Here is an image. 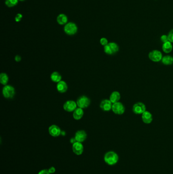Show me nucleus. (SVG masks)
<instances>
[{
  "mask_svg": "<svg viewBox=\"0 0 173 174\" xmlns=\"http://www.w3.org/2000/svg\"><path fill=\"white\" fill-rule=\"evenodd\" d=\"M48 170L50 174H53L56 172V168H54V166H51Z\"/></svg>",
  "mask_w": 173,
  "mask_h": 174,
  "instance_id": "29",
  "label": "nucleus"
},
{
  "mask_svg": "<svg viewBox=\"0 0 173 174\" xmlns=\"http://www.w3.org/2000/svg\"><path fill=\"white\" fill-rule=\"evenodd\" d=\"M50 134L53 137H57L61 134V130L59 126L56 125H53L50 126L48 129Z\"/></svg>",
  "mask_w": 173,
  "mask_h": 174,
  "instance_id": "12",
  "label": "nucleus"
},
{
  "mask_svg": "<svg viewBox=\"0 0 173 174\" xmlns=\"http://www.w3.org/2000/svg\"><path fill=\"white\" fill-rule=\"evenodd\" d=\"M120 94L118 91H114L112 93L110 96V100L112 103L119 102L120 99Z\"/></svg>",
  "mask_w": 173,
  "mask_h": 174,
  "instance_id": "17",
  "label": "nucleus"
},
{
  "mask_svg": "<svg viewBox=\"0 0 173 174\" xmlns=\"http://www.w3.org/2000/svg\"><path fill=\"white\" fill-rule=\"evenodd\" d=\"M142 119L144 123L149 124L153 121V117L151 113L146 110L144 113L142 114Z\"/></svg>",
  "mask_w": 173,
  "mask_h": 174,
  "instance_id": "14",
  "label": "nucleus"
},
{
  "mask_svg": "<svg viewBox=\"0 0 173 174\" xmlns=\"http://www.w3.org/2000/svg\"><path fill=\"white\" fill-rule=\"evenodd\" d=\"M72 150L73 152L77 155H81L83 152L84 147L82 143L76 142L73 144L72 146Z\"/></svg>",
  "mask_w": 173,
  "mask_h": 174,
  "instance_id": "10",
  "label": "nucleus"
},
{
  "mask_svg": "<svg viewBox=\"0 0 173 174\" xmlns=\"http://www.w3.org/2000/svg\"><path fill=\"white\" fill-rule=\"evenodd\" d=\"M22 15L20 13H18V14H16L15 17V20L16 22H19L22 20Z\"/></svg>",
  "mask_w": 173,
  "mask_h": 174,
  "instance_id": "26",
  "label": "nucleus"
},
{
  "mask_svg": "<svg viewBox=\"0 0 173 174\" xmlns=\"http://www.w3.org/2000/svg\"><path fill=\"white\" fill-rule=\"evenodd\" d=\"M161 40L163 42V44L168 42V41H168V35H163L161 36Z\"/></svg>",
  "mask_w": 173,
  "mask_h": 174,
  "instance_id": "27",
  "label": "nucleus"
},
{
  "mask_svg": "<svg viewBox=\"0 0 173 174\" xmlns=\"http://www.w3.org/2000/svg\"><path fill=\"white\" fill-rule=\"evenodd\" d=\"M162 49V50L166 54L171 53L173 50V45L171 44V42L168 41L163 44Z\"/></svg>",
  "mask_w": 173,
  "mask_h": 174,
  "instance_id": "18",
  "label": "nucleus"
},
{
  "mask_svg": "<svg viewBox=\"0 0 173 174\" xmlns=\"http://www.w3.org/2000/svg\"><path fill=\"white\" fill-rule=\"evenodd\" d=\"M57 22L59 25H63L67 23L68 22V17L65 14H59L56 19Z\"/></svg>",
  "mask_w": 173,
  "mask_h": 174,
  "instance_id": "19",
  "label": "nucleus"
},
{
  "mask_svg": "<svg viewBox=\"0 0 173 174\" xmlns=\"http://www.w3.org/2000/svg\"><path fill=\"white\" fill-rule=\"evenodd\" d=\"M70 141H71V143L72 144H74L75 143L77 142L76 139H75V137H74V138H72L71 139V140H70Z\"/></svg>",
  "mask_w": 173,
  "mask_h": 174,
  "instance_id": "31",
  "label": "nucleus"
},
{
  "mask_svg": "<svg viewBox=\"0 0 173 174\" xmlns=\"http://www.w3.org/2000/svg\"><path fill=\"white\" fill-rule=\"evenodd\" d=\"M56 88L58 92L60 93H63L68 90V85L65 81H61L57 83Z\"/></svg>",
  "mask_w": 173,
  "mask_h": 174,
  "instance_id": "15",
  "label": "nucleus"
},
{
  "mask_svg": "<svg viewBox=\"0 0 173 174\" xmlns=\"http://www.w3.org/2000/svg\"><path fill=\"white\" fill-rule=\"evenodd\" d=\"M100 44L102 45H103V47H105V46L109 44L108 41L107 40V38H102L100 39Z\"/></svg>",
  "mask_w": 173,
  "mask_h": 174,
  "instance_id": "24",
  "label": "nucleus"
},
{
  "mask_svg": "<svg viewBox=\"0 0 173 174\" xmlns=\"http://www.w3.org/2000/svg\"><path fill=\"white\" fill-rule=\"evenodd\" d=\"M77 103L72 100H68L63 104L64 110L67 112H72L77 109Z\"/></svg>",
  "mask_w": 173,
  "mask_h": 174,
  "instance_id": "9",
  "label": "nucleus"
},
{
  "mask_svg": "<svg viewBox=\"0 0 173 174\" xmlns=\"http://www.w3.org/2000/svg\"><path fill=\"white\" fill-rule=\"evenodd\" d=\"M162 64L165 65H170L173 64V57L171 56H165L161 59Z\"/></svg>",
  "mask_w": 173,
  "mask_h": 174,
  "instance_id": "21",
  "label": "nucleus"
},
{
  "mask_svg": "<svg viewBox=\"0 0 173 174\" xmlns=\"http://www.w3.org/2000/svg\"><path fill=\"white\" fill-rule=\"evenodd\" d=\"M146 110V106L143 103L139 102L136 103L133 106V112L137 115L143 114Z\"/></svg>",
  "mask_w": 173,
  "mask_h": 174,
  "instance_id": "8",
  "label": "nucleus"
},
{
  "mask_svg": "<svg viewBox=\"0 0 173 174\" xmlns=\"http://www.w3.org/2000/svg\"><path fill=\"white\" fill-rule=\"evenodd\" d=\"M84 115V112L83 109L80 107L77 108L73 113V118L75 120H79L83 117Z\"/></svg>",
  "mask_w": 173,
  "mask_h": 174,
  "instance_id": "16",
  "label": "nucleus"
},
{
  "mask_svg": "<svg viewBox=\"0 0 173 174\" xmlns=\"http://www.w3.org/2000/svg\"><path fill=\"white\" fill-rule=\"evenodd\" d=\"M112 110L116 115H122L125 112V107L122 103L117 102L113 103Z\"/></svg>",
  "mask_w": 173,
  "mask_h": 174,
  "instance_id": "7",
  "label": "nucleus"
},
{
  "mask_svg": "<svg viewBox=\"0 0 173 174\" xmlns=\"http://www.w3.org/2000/svg\"><path fill=\"white\" fill-rule=\"evenodd\" d=\"M76 103L78 107L82 109H85L88 107L90 104V100L87 97L83 95L78 98Z\"/></svg>",
  "mask_w": 173,
  "mask_h": 174,
  "instance_id": "4",
  "label": "nucleus"
},
{
  "mask_svg": "<svg viewBox=\"0 0 173 174\" xmlns=\"http://www.w3.org/2000/svg\"><path fill=\"white\" fill-rule=\"evenodd\" d=\"M9 81V78L6 73H2L0 75V82L3 85H7Z\"/></svg>",
  "mask_w": 173,
  "mask_h": 174,
  "instance_id": "22",
  "label": "nucleus"
},
{
  "mask_svg": "<svg viewBox=\"0 0 173 174\" xmlns=\"http://www.w3.org/2000/svg\"><path fill=\"white\" fill-rule=\"evenodd\" d=\"M112 104H113L111 102L110 100L103 99L101 101L100 106V109L103 111L108 112L112 110Z\"/></svg>",
  "mask_w": 173,
  "mask_h": 174,
  "instance_id": "11",
  "label": "nucleus"
},
{
  "mask_svg": "<svg viewBox=\"0 0 173 174\" xmlns=\"http://www.w3.org/2000/svg\"><path fill=\"white\" fill-rule=\"evenodd\" d=\"M148 57L150 60L154 62H158L162 59V54L158 50H153L149 53Z\"/></svg>",
  "mask_w": 173,
  "mask_h": 174,
  "instance_id": "6",
  "label": "nucleus"
},
{
  "mask_svg": "<svg viewBox=\"0 0 173 174\" xmlns=\"http://www.w3.org/2000/svg\"><path fill=\"white\" fill-rule=\"evenodd\" d=\"M78 28L75 23L70 22L65 25L64 32L68 35H74L77 32Z\"/></svg>",
  "mask_w": 173,
  "mask_h": 174,
  "instance_id": "3",
  "label": "nucleus"
},
{
  "mask_svg": "<svg viewBox=\"0 0 173 174\" xmlns=\"http://www.w3.org/2000/svg\"><path fill=\"white\" fill-rule=\"evenodd\" d=\"M38 174H50L48 169H44L41 170Z\"/></svg>",
  "mask_w": 173,
  "mask_h": 174,
  "instance_id": "28",
  "label": "nucleus"
},
{
  "mask_svg": "<svg viewBox=\"0 0 173 174\" xmlns=\"http://www.w3.org/2000/svg\"><path fill=\"white\" fill-rule=\"evenodd\" d=\"M104 51L109 55L115 54L119 50L118 45L115 42H110L103 47Z\"/></svg>",
  "mask_w": 173,
  "mask_h": 174,
  "instance_id": "2",
  "label": "nucleus"
},
{
  "mask_svg": "<svg viewBox=\"0 0 173 174\" xmlns=\"http://www.w3.org/2000/svg\"><path fill=\"white\" fill-rule=\"evenodd\" d=\"M21 57L20 56H19V55H17V56H15V60L16 62H19V61L21 60Z\"/></svg>",
  "mask_w": 173,
  "mask_h": 174,
  "instance_id": "30",
  "label": "nucleus"
},
{
  "mask_svg": "<svg viewBox=\"0 0 173 174\" xmlns=\"http://www.w3.org/2000/svg\"><path fill=\"white\" fill-rule=\"evenodd\" d=\"M18 2L19 0H6L5 4L8 7H12L17 5Z\"/></svg>",
  "mask_w": 173,
  "mask_h": 174,
  "instance_id": "23",
  "label": "nucleus"
},
{
  "mask_svg": "<svg viewBox=\"0 0 173 174\" xmlns=\"http://www.w3.org/2000/svg\"><path fill=\"white\" fill-rule=\"evenodd\" d=\"M75 138L76 139V141L82 143L86 139V132L83 130L77 131L75 135Z\"/></svg>",
  "mask_w": 173,
  "mask_h": 174,
  "instance_id": "13",
  "label": "nucleus"
},
{
  "mask_svg": "<svg viewBox=\"0 0 173 174\" xmlns=\"http://www.w3.org/2000/svg\"><path fill=\"white\" fill-rule=\"evenodd\" d=\"M2 93L4 97L6 98H12L15 94L14 87L10 85H6L3 88Z\"/></svg>",
  "mask_w": 173,
  "mask_h": 174,
  "instance_id": "5",
  "label": "nucleus"
},
{
  "mask_svg": "<svg viewBox=\"0 0 173 174\" xmlns=\"http://www.w3.org/2000/svg\"><path fill=\"white\" fill-rule=\"evenodd\" d=\"M168 36V41L171 43H173V29L170 31Z\"/></svg>",
  "mask_w": 173,
  "mask_h": 174,
  "instance_id": "25",
  "label": "nucleus"
},
{
  "mask_svg": "<svg viewBox=\"0 0 173 174\" xmlns=\"http://www.w3.org/2000/svg\"><path fill=\"white\" fill-rule=\"evenodd\" d=\"M103 159L107 165H113L117 163L119 157L117 154L114 151H109L105 154Z\"/></svg>",
  "mask_w": 173,
  "mask_h": 174,
  "instance_id": "1",
  "label": "nucleus"
},
{
  "mask_svg": "<svg viewBox=\"0 0 173 174\" xmlns=\"http://www.w3.org/2000/svg\"><path fill=\"white\" fill-rule=\"evenodd\" d=\"M62 78L61 75L57 72H53V73H51V75H50L51 81L53 82H57V83L61 81Z\"/></svg>",
  "mask_w": 173,
  "mask_h": 174,
  "instance_id": "20",
  "label": "nucleus"
},
{
  "mask_svg": "<svg viewBox=\"0 0 173 174\" xmlns=\"http://www.w3.org/2000/svg\"><path fill=\"white\" fill-rule=\"evenodd\" d=\"M19 1H25V0H19Z\"/></svg>",
  "mask_w": 173,
  "mask_h": 174,
  "instance_id": "32",
  "label": "nucleus"
}]
</instances>
